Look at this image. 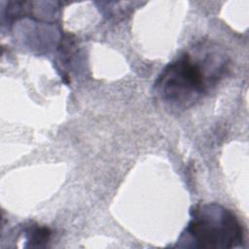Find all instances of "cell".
<instances>
[{
    "label": "cell",
    "mask_w": 249,
    "mask_h": 249,
    "mask_svg": "<svg viewBox=\"0 0 249 249\" xmlns=\"http://www.w3.org/2000/svg\"><path fill=\"white\" fill-rule=\"evenodd\" d=\"M26 241L31 247H42L49 241L51 231L46 227L33 226L25 231Z\"/></svg>",
    "instance_id": "3"
},
{
    "label": "cell",
    "mask_w": 249,
    "mask_h": 249,
    "mask_svg": "<svg viewBox=\"0 0 249 249\" xmlns=\"http://www.w3.org/2000/svg\"><path fill=\"white\" fill-rule=\"evenodd\" d=\"M227 55L211 43H198L168 63L155 82L157 96L173 109H187L223 79Z\"/></svg>",
    "instance_id": "1"
},
{
    "label": "cell",
    "mask_w": 249,
    "mask_h": 249,
    "mask_svg": "<svg viewBox=\"0 0 249 249\" xmlns=\"http://www.w3.org/2000/svg\"><path fill=\"white\" fill-rule=\"evenodd\" d=\"M178 239L179 247L234 248L242 245L243 228L231 210L217 203L196 206Z\"/></svg>",
    "instance_id": "2"
}]
</instances>
